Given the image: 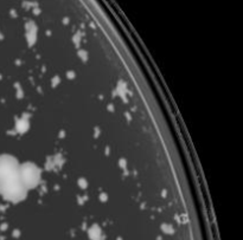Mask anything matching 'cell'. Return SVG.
Masks as SVG:
<instances>
[{
  "label": "cell",
  "instance_id": "1",
  "mask_svg": "<svg viewBox=\"0 0 243 240\" xmlns=\"http://www.w3.org/2000/svg\"><path fill=\"white\" fill-rule=\"evenodd\" d=\"M23 181L22 164L10 155L0 156V195L10 201L18 202L27 194Z\"/></svg>",
  "mask_w": 243,
  "mask_h": 240
}]
</instances>
